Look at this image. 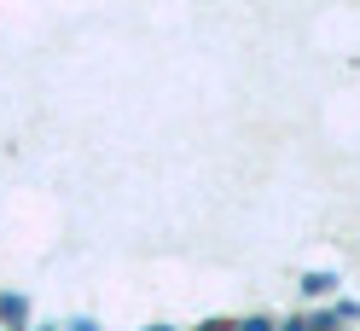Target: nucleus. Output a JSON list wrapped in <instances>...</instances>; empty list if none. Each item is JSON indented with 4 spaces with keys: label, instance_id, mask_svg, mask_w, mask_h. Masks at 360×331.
Returning <instances> with one entry per match:
<instances>
[{
    "label": "nucleus",
    "instance_id": "1",
    "mask_svg": "<svg viewBox=\"0 0 360 331\" xmlns=\"http://www.w3.org/2000/svg\"><path fill=\"white\" fill-rule=\"evenodd\" d=\"M332 285H337L332 273H308V279H302V291H308V296H325V291H332Z\"/></svg>",
    "mask_w": 360,
    "mask_h": 331
},
{
    "label": "nucleus",
    "instance_id": "2",
    "mask_svg": "<svg viewBox=\"0 0 360 331\" xmlns=\"http://www.w3.org/2000/svg\"><path fill=\"white\" fill-rule=\"evenodd\" d=\"M0 314H6V320H24L29 308H24V296H0Z\"/></svg>",
    "mask_w": 360,
    "mask_h": 331
},
{
    "label": "nucleus",
    "instance_id": "3",
    "mask_svg": "<svg viewBox=\"0 0 360 331\" xmlns=\"http://www.w3.org/2000/svg\"><path fill=\"white\" fill-rule=\"evenodd\" d=\"M152 331H169V325H152Z\"/></svg>",
    "mask_w": 360,
    "mask_h": 331
}]
</instances>
